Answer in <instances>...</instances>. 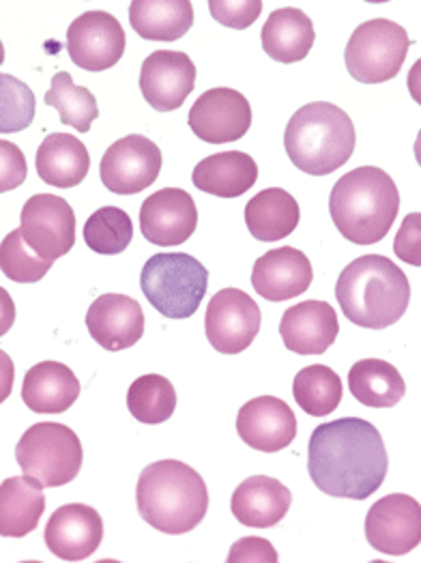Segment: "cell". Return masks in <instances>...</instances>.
Returning a JSON list of instances; mask_svg holds the SVG:
<instances>
[{"label": "cell", "instance_id": "1", "mask_svg": "<svg viewBox=\"0 0 421 563\" xmlns=\"http://www.w3.org/2000/svg\"><path fill=\"white\" fill-rule=\"evenodd\" d=\"M389 456L375 423L342 418L314 428L308 473L329 497L364 501L385 482Z\"/></svg>", "mask_w": 421, "mask_h": 563}, {"label": "cell", "instance_id": "2", "mask_svg": "<svg viewBox=\"0 0 421 563\" xmlns=\"http://www.w3.org/2000/svg\"><path fill=\"white\" fill-rule=\"evenodd\" d=\"M335 297L351 323L380 331L407 314L411 284L387 256L366 254L344 267L335 284Z\"/></svg>", "mask_w": 421, "mask_h": 563}, {"label": "cell", "instance_id": "3", "mask_svg": "<svg viewBox=\"0 0 421 563\" xmlns=\"http://www.w3.org/2000/svg\"><path fill=\"white\" fill-rule=\"evenodd\" d=\"M400 211V191L376 166L346 173L331 189L329 213L340 235L355 245H373L391 231Z\"/></svg>", "mask_w": 421, "mask_h": 563}, {"label": "cell", "instance_id": "4", "mask_svg": "<svg viewBox=\"0 0 421 563\" xmlns=\"http://www.w3.org/2000/svg\"><path fill=\"white\" fill-rule=\"evenodd\" d=\"M141 517L157 531L181 536L196 529L209 510V490L198 471L181 461L144 467L136 486Z\"/></svg>", "mask_w": 421, "mask_h": 563}, {"label": "cell", "instance_id": "5", "mask_svg": "<svg viewBox=\"0 0 421 563\" xmlns=\"http://www.w3.org/2000/svg\"><path fill=\"white\" fill-rule=\"evenodd\" d=\"M357 134L351 117L329 101H312L299 108L284 132L290 162L312 177H328L355 153Z\"/></svg>", "mask_w": 421, "mask_h": 563}, {"label": "cell", "instance_id": "6", "mask_svg": "<svg viewBox=\"0 0 421 563\" xmlns=\"http://www.w3.org/2000/svg\"><path fill=\"white\" fill-rule=\"evenodd\" d=\"M141 288L162 317L181 321L200 308L209 288V272L189 254H155L142 267Z\"/></svg>", "mask_w": 421, "mask_h": 563}, {"label": "cell", "instance_id": "7", "mask_svg": "<svg viewBox=\"0 0 421 563\" xmlns=\"http://www.w3.org/2000/svg\"><path fill=\"white\" fill-rule=\"evenodd\" d=\"M80 437L65 423L31 426L15 445V461L26 475L40 479L44 488L74 482L82 470Z\"/></svg>", "mask_w": 421, "mask_h": 563}, {"label": "cell", "instance_id": "8", "mask_svg": "<svg viewBox=\"0 0 421 563\" xmlns=\"http://www.w3.org/2000/svg\"><path fill=\"white\" fill-rule=\"evenodd\" d=\"M411 40L407 31L385 18H375L355 29L344 60L348 74L362 85H380L394 80L409 54Z\"/></svg>", "mask_w": 421, "mask_h": 563}, {"label": "cell", "instance_id": "9", "mask_svg": "<svg viewBox=\"0 0 421 563\" xmlns=\"http://www.w3.org/2000/svg\"><path fill=\"white\" fill-rule=\"evenodd\" d=\"M263 323L258 303L241 288H222L209 301L204 333L222 355L243 353L256 340Z\"/></svg>", "mask_w": 421, "mask_h": 563}, {"label": "cell", "instance_id": "10", "mask_svg": "<svg viewBox=\"0 0 421 563\" xmlns=\"http://www.w3.org/2000/svg\"><path fill=\"white\" fill-rule=\"evenodd\" d=\"M162 173V151L142 134H130L108 146L99 164L106 189L119 196H134L153 186Z\"/></svg>", "mask_w": 421, "mask_h": 563}, {"label": "cell", "instance_id": "11", "mask_svg": "<svg viewBox=\"0 0 421 563\" xmlns=\"http://www.w3.org/2000/svg\"><path fill=\"white\" fill-rule=\"evenodd\" d=\"M22 235L46 261H56L71 252L76 243V213L71 205L54 194H35L20 213Z\"/></svg>", "mask_w": 421, "mask_h": 563}, {"label": "cell", "instance_id": "12", "mask_svg": "<svg viewBox=\"0 0 421 563\" xmlns=\"http://www.w3.org/2000/svg\"><path fill=\"white\" fill-rule=\"evenodd\" d=\"M128 46L121 22L108 11H87L67 29V54L85 71L114 67Z\"/></svg>", "mask_w": 421, "mask_h": 563}, {"label": "cell", "instance_id": "13", "mask_svg": "<svg viewBox=\"0 0 421 563\" xmlns=\"http://www.w3.org/2000/svg\"><path fill=\"white\" fill-rule=\"evenodd\" d=\"M370 547L389 558H402L421 544V506L409 495L378 499L366 517Z\"/></svg>", "mask_w": 421, "mask_h": 563}, {"label": "cell", "instance_id": "14", "mask_svg": "<svg viewBox=\"0 0 421 563\" xmlns=\"http://www.w3.org/2000/svg\"><path fill=\"white\" fill-rule=\"evenodd\" d=\"M188 125L207 144L241 141L252 128V106L245 95L218 87L196 99Z\"/></svg>", "mask_w": 421, "mask_h": 563}, {"label": "cell", "instance_id": "15", "mask_svg": "<svg viewBox=\"0 0 421 563\" xmlns=\"http://www.w3.org/2000/svg\"><path fill=\"white\" fill-rule=\"evenodd\" d=\"M196 87V65L186 52L157 49L141 67L142 97L157 112H173L184 106Z\"/></svg>", "mask_w": 421, "mask_h": 563}, {"label": "cell", "instance_id": "16", "mask_svg": "<svg viewBox=\"0 0 421 563\" xmlns=\"http://www.w3.org/2000/svg\"><path fill=\"white\" fill-rule=\"evenodd\" d=\"M196 227L198 209L186 189H159L142 202V235L153 245H181L196 233Z\"/></svg>", "mask_w": 421, "mask_h": 563}, {"label": "cell", "instance_id": "17", "mask_svg": "<svg viewBox=\"0 0 421 563\" xmlns=\"http://www.w3.org/2000/svg\"><path fill=\"white\" fill-rule=\"evenodd\" d=\"M44 540L54 558L63 562H85L103 540V520L91 506L69 504L49 517Z\"/></svg>", "mask_w": 421, "mask_h": 563}, {"label": "cell", "instance_id": "18", "mask_svg": "<svg viewBox=\"0 0 421 563\" xmlns=\"http://www.w3.org/2000/svg\"><path fill=\"white\" fill-rule=\"evenodd\" d=\"M236 432L252 450L274 454L288 448L297 437V418L280 398L261 396L239 409Z\"/></svg>", "mask_w": 421, "mask_h": 563}, {"label": "cell", "instance_id": "19", "mask_svg": "<svg viewBox=\"0 0 421 563\" xmlns=\"http://www.w3.org/2000/svg\"><path fill=\"white\" fill-rule=\"evenodd\" d=\"M87 329L95 342L110 351H125L144 335V312L134 297L108 292L97 297L87 312Z\"/></svg>", "mask_w": 421, "mask_h": 563}, {"label": "cell", "instance_id": "20", "mask_svg": "<svg viewBox=\"0 0 421 563\" xmlns=\"http://www.w3.org/2000/svg\"><path fill=\"white\" fill-rule=\"evenodd\" d=\"M314 278L310 258L297 247H276L263 254L252 269L254 290L274 303L303 295Z\"/></svg>", "mask_w": 421, "mask_h": 563}, {"label": "cell", "instance_id": "21", "mask_svg": "<svg viewBox=\"0 0 421 563\" xmlns=\"http://www.w3.org/2000/svg\"><path fill=\"white\" fill-rule=\"evenodd\" d=\"M340 333L333 306L328 301H303L281 314L280 335L284 346L297 355H323Z\"/></svg>", "mask_w": 421, "mask_h": 563}, {"label": "cell", "instance_id": "22", "mask_svg": "<svg viewBox=\"0 0 421 563\" xmlns=\"http://www.w3.org/2000/svg\"><path fill=\"white\" fill-rule=\"evenodd\" d=\"M290 504L292 495L280 479L269 475H252L234 490L231 510L245 527L269 529L288 515Z\"/></svg>", "mask_w": 421, "mask_h": 563}, {"label": "cell", "instance_id": "23", "mask_svg": "<svg viewBox=\"0 0 421 563\" xmlns=\"http://www.w3.org/2000/svg\"><path fill=\"white\" fill-rule=\"evenodd\" d=\"M82 385L74 371L60 362H42L33 366L22 385V400L35 413L58 416L74 407Z\"/></svg>", "mask_w": 421, "mask_h": 563}, {"label": "cell", "instance_id": "24", "mask_svg": "<svg viewBox=\"0 0 421 563\" xmlns=\"http://www.w3.org/2000/svg\"><path fill=\"white\" fill-rule=\"evenodd\" d=\"M44 484L31 475H15L0 486V536L24 538L37 529L46 512Z\"/></svg>", "mask_w": 421, "mask_h": 563}, {"label": "cell", "instance_id": "25", "mask_svg": "<svg viewBox=\"0 0 421 563\" xmlns=\"http://www.w3.org/2000/svg\"><path fill=\"white\" fill-rule=\"evenodd\" d=\"M193 186L218 196V198H239L258 181V166L252 155L243 151H224L204 157L191 175Z\"/></svg>", "mask_w": 421, "mask_h": 563}, {"label": "cell", "instance_id": "26", "mask_svg": "<svg viewBox=\"0 0 421 563\" xmlns=\"http://www.w3.org/2000/svg\"><path fill=\"white\" fill-rule=\"evenodd\" d=\"M37 175L47 186L76 188L91 170V155L85 142L71 134H49L40 144L35 157Z\"/></svg>", "mask_w": 421, "mask_h": 563}, {"label": "cell", "instance_id": "27", "mask_svg": "<svg viewBox=\"0 0 421 563\" xmlns=\"http://www.w3.org/2000/svg\"><path fill=\"white\" fill-rule=\"evenodd\" d=\"M261 42L269 58L290 65L303 60L310 54L317 42V33L310 15L297 7H281L265 22Z\"/></svg>", "mask_w": 421, "mask_h": 563}, {"label": "cell", "instance_id": "28", "mask_svg": "<svg viewBox=\"0 0 421 563\" xmlns=\"http://www.w3.org/2000/svg\"><path fill=\"white\" fill-rule=\"evenodd\" d=\"M299 202L286 189H263L245 205L247 231L258 241L286 239L299 227Z\"/></svg>", "mask_w": 421, "mask_h": 563}, {"label": "cell", "instance_id": "29", "mask_svg": "<svg viewBox=\"0 0 421 563\" xmlns=\"http://www.w3.org/2000/svg\"><path fill=\"white\" fill-rule=\"evenodd\" d=\"M130 22L142 40L179 42L193 24V7L189 0H134Z\"/></svg>", "mask_w": 421, "mask_h": 563}, {"label": "cell", "instance_id": "30", "mask_svg": "<svg viewBox=\"0 0 421 563\" xmlns=\"http://www.w3.org/2000/svg\"><path fill=\"white\" fill-rule=\"evenodd\" d=\"M348 387L357 402L373 409H391L407 394L405 378L385 360L357 362L348 373Z\"/></svg>", "mask_w": 421, "mask_h": 563}, {"label": "cell", "instance_id": "31", "mask_svg": "<svg viewBox=\"0 0 421 563\" xmlns=\"http://www.w3.org/2000/svg\"><path fill=\"white\" fill-rule=\"evenodd\" d=\"M295 402L312 418H328L342 402V380L329 366H308L292 380Z\"/></svg>", "mask_w": 421, "mask_h": 563}, {"label": "cell", "instance_id": "32", "mask_svg": "<svg viewBox=\"0 0 421 563\" xmlns=\"http://www.w3.org/2000/svg\"><path fill=\"white\" fill-rule=\"evenodd\" d=\"M44 101L58 110L63 125H69L80 134H87L95 119L99 117L95 95L85 87L74 85V78L67 71H58L52 78V85Z\"/></svg>", "mask_w": 421, "mask_h": 563}, {"label": "cell", "instance_id": "33", "mask_svg": "<svg viewBox=\"0 0 421 563\" xmlns=\"http://www.w3.org/2000/svg\"><path fill=\"white\" fill-rule=\"evenodd\" d=\"M128 409L141 423H164L177 409L175 385L162 375L136 378L128 391Z\"/></svg>", "mask_w": 421, "mask_h": 563}, {"label": "cell", "instance_id": "34", "mask_svg": "<svg viewBox=\"0 0 421 563\" xmlns=\"http://www.w3.org/2000/svg\"><path fill=\"white\" fill-rule=\"evenodd\" d=\"M134 239V222L119 207H101L85 224L87 245L103 256L121 254Z\"/></svg>", "mask_w": 421, "mask_h": 563}, {"label": "cell", "instance_id": "35", "mask_svg": "<svg viewBox=\"0 0 421 563\" xmlns=\"http://www.w3.org/2000/svg\"><path fill=\"white\" fill-rule=\"evenodd\" d=\"M0 269L4 278L20 284L44 280L52 269V261L42 258L22 235V229L11 231L0 245Z\"/></svg>", "mask_w": 421, "mask_h": 563}, {"label": "cell", "instance_id": "36", "mask_svg": "<svg viewBox=\"0 0 421 563\" xmlns=\"http://www.w3.org/2000/svg\"><path fill=\"white\" fill-rule=\"evenodd\" d=\"M0 132L13 134L26 130L35 119V93L9 74L0 76Z\"/></svg>", "mask_w": 421, "mask_h": 563}, {"label": "cell", "instance_id": "37", "mask_svg": "<svg viewBox=\"0 0 421 563\" xmlns=\"http://www.w3.org/2000/svg\"><path fill=\"white\" fill-rule=\"evenodd\" d=\"M209 11L218 20V24L243 31L258 20L263 11V2L261 0H209Z\"/></svg>", "mask_w": 421, "mask_h": 563}, {"label": "cell", "instance_id": "38", "mask_svg": "<svg viewBox=\"0 0 421 563\" xmlns=\"http://www.w3.org/2000/svg\"><path fill=\"white\" fill-rule=\"evenodd\" d=\"M396 256L413 267H421V213H409L394 239Z\"/></svg>", "mask_w": 421, "mask_h": 563}, {"label": "cell", "instance_id": "39", "mask_svg": "<svg viewBox=\"0 0 421 563\" xmlns=\"http://www.w3.org/2000/svg\"><path fill=\"white\" fill-rule=\"evenodd\" d=\"M278 563V551L263 538H243L234 544L229 563Z\"/></svg>", "mask_w": 421, "mask_h": 563}, {"label": "cell", "instance_id": "40", "mask_svg": "<svg viewBox=\"0 0 421 563\" xmlns=\"http://www.w3.org/2000/svg\"><path fill=\"white\" fill-rule=\"evenodd\" d=\"M2 151V191L20 188L26 179L24 153L13 142H0Z\"/></svg>", "mask_w": 421, "mask_h": 563}, {"label": "cell", "instance_id": "41", "mask_svg": "<svg viewBox=\"0 0 421 563\" xmlns=\"http://www.w3.org/2000/svg\"><path fill=\"white\" fill-rule=\"evenodd\" d=\"M409 93L416 103L421 106V58L409 71Z\"/></svg>", "mask_w": 421, "mask_h": 563}, {"label": "cell", "instance_id": "42", "mask_svg": "<svg viewBox=\"0 0 421 563\" xmlns=\"http://www.w3.org/2000/svg\"><path fill=\"white\" fill-rule=\"evenodd\" d=\"M413 151H416V159H418V164L421 166V130L420 134H418V141H416V146H413Z\"/></svg>", "mask_w": 421, "mask_h": 563}]
</instances>
